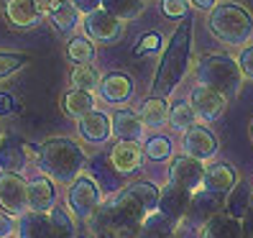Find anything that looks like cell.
I'll return each instance as SVG.
<instances>
[{
    "instance_id": "cell-43",
    "label": "cell",
    "mask_w": 253,
    "mask_h": 238,
    "mask_svg": "<svg viewBox=\"0 0 253 238\" xmlns=\"http://www.w3.org/2000/svg\"><path fill=\"white\" fill-rule=\"evenodd\" d=\"M192 5H195L197 10H212L217 5V0H189Z\"/></svg>"
},
{
    "instance_id": "cell-30",
    "label": "cell",
    "mask_w": 253,
    "mask_h": 238,
    "mask_svg": "<svg viewBox=\"0 0 253 238\" xmlns=\"http://www.w3.org/2000/svg\"><path fill=\"white\" fill-rule=\"evenodd\" d=\"M146 3L143 0H102V10H108L118 21H136L143 13Z\"/></svg>"
},
{
    "instance_id": "cell-4",
    "label": "cell",
    "mask_w": 253,
    "mask_h": 238,
    "mask_svg": "<svg viewBox=\"0 0 253 238\" xmlns=\"http://www.w3.org/2000/svg\"><path fill=\"white\" fill-rule=\"evenodd\" d=\"M195 77H197V85L210 87V90L225 95V97H235L243 87V72L238 67V59L228 54L200 56V62L195 67Z\"/></svg>"
},
{
    "instance_id": "cell-12",
    "label": "cell",
    "mask_w": 253,
    "mask_h": 238,
    "mask_svg": "<svg viewBox=\"0 0 253 238\" xmlns=\"http://www.w3.org/2000/svg\"><path fill=\"white\" fill-rule=\"evenodd\" d=\"M133 90H136V85H133V77L126 72H110L105 77L100 80V87L97 93L100 97L110 102V105H126V102L133 97Z\"/></svg>"
},
{
    "instance_id": "cell-28",
    "label": "cell",
    "mask_w": 253,
    "mask_h": 238,
    "mask_svg": "<svg viewBox=\"0 0 253 238\" xmlns=\"http://www.w3.org/2000/svg\"><path fill=\"white\" fill-rule=\"evenodd\" d=\"M102 74L95 64H74L72 74H69V82H72V90H84V93H92L100 87Z\"/></svg>"
},
{
    "instance_id": "cell-9",
    "label": "cell",
    "mask_w": 253,
    "mask_h": 238,
    "mask_svg": "<svg viewBox=\"0 0 253 238\" xmlns=\"http://www.w3.org/2000/svg\"><path fill=\"white\" fill-rule=\"evenodd\" d=\"M84 36L97 44H115L123 39V21H118L108 10L100 8L84 16Z\"/></svg>"
},
{
    "instance_id": "cell-31",
    "label": "cell",
    "mask_w": 253,
    "mask_h": 238,
    "mask_svg": "<svg viewBox=\"0 0 253 238\" xmlns=\"http://www.w3.org/2000/svg\"><path fill=\"white\" fill-rule=\"evenodd\" d=\"M67 59L72 64H92L95 41H90L87 36H72L67 44Z\"/></svg>"
},
{
    "instance_id": "cell-7",
    "label": "cell",
    "mask_w": 253,
    "mask_h": 238,
    "mask_svg": "<svg viewBox=\"0 0 253 238\" xmlns=\"http://www.w3.org/2000/svg\"><path fill=\"white\" fill-rule=\"evenodd\" d=\"M187 102L192 105V110H195L197 121H202V123L220 121L222 113H225V108H228V97L215 93V90H210V87H205V85H195V87H192Z\"/></svg>"
},
{
    "instance_id": "cell-8",
    "label": "cell",
    "mask_w": 253,
    "mask_h": 238,
    "mask_svg": "<svg viewBox=\"0 0 253 238\" xmlns=\"http://www.w3.org/2000/svg\"><path fill=\"white\" fill-rule=\"evenodd\" d=\"M217 148H220L217 136L205 123L192 126L189 131H184V136H182V151L187 156H192V159L202 161V164L217 154Z\"/></svg>"
},
{
    "instance_id": "cell-10",
    "label": "cell",
    "mask_w": 253,
    "mask_h": 238,
    "mask_svg": "<svg viewBox=\"0 0 253 238\" xmlns=\"http://www.w3.org/2000/svg\"><path fill=\"white\" fill-rule=\"evenodd\" d=\"M202 180H205V164L197 159H192L187 154L176 156L169 167V182L182 187L187 192H197L202 187Z\"/></svg>"
},
{
    "instance_id": "cell-25",
    "label": "cell",
    "mask_w": 253,
    "mask_h": 238,
    "mask_svg": "<svg viewBox=\"0 0 253 238\" xmlns=\"http://www.w3.org/2000/svg\"><path fill=\"white\" fill-rule=\"evenodd\" d=\"M18 238H51V223L46 213H26L18 223Z\"/></svg>"
},
{
    "instance_id": "cell-19",
    "label": "cell",
    "mask_w": 253,
    "mask_h": 238,
    "mask_svg": "<svg viewBox=\"0 0 253 238\" xmlns=\"http://www.w3.org/2000/svg\"><path fill=\"white\" fill-rule=\"evenodd\" d=\"M222 207H225V200H222V195H215V192H207V190H197L192 192V202H189V213L187 218L192 220H210L212 215H217Z\"/></svg>"
},
{
    "instance_id": "cell-6",
    "label": "cell",
    "mask_w": 253,
    "mask_h": 238,
    "mask_svg": "<svg viewBox=\"0 0 253 238\" xmlns=\"http://www.w3.org/2000/svg\"><path fill=\"white\" fill-rule=\"evenodd\" d=\"M0 210H5L10 218H23L26 213H31L26 180L16 172L0 174Z\"/></svg>"
},
{
    "instance_id": "cell-11",
    "label": "cell",
    "mask_w": 253,
    "mask_h": 238,
    "mask_svg": "<svg viewBox=\"0 0 253 238\" xmlns=\"http://www.w3.org/2000/svg\"><path fill=\"white\" fill-rule=\"evenodd\" d=\"M189 202H192V192L182 190V187H176V185H164L161 192H159V205H156V210L164 215V218H169L174 223H179L182 218H187L189 213Z\"/></svg>"
},
{
    "instance_id": "cell-34",
    "label": "cell",
    "mask_w": 253,
    "mask_h": 238,
    "mask_svg": "<svg viewBox=\"0 0 253 238\" xmlns=\"http://www.w3.org/2000/svg\"><path fill=\"white\" fill-rule=\"evenodd\" d=\"M28 62H31V56L28 54H13V51H0V80H8L13 77L16 72H21Z\"/></svg>"
},
{
    "instance_id": "cell-24",
    "label": "cell",
    "mask_w": 253,
    "mask_h": 238,
    "mask_svg": "<svg viewBox=\"0 0 253 238\" xmlns=\"http://www.w3.org/2000/svg\"><path fill=\"white\" fill-rule=\"evenodd\" d=\"M141 121L146 128H161L164 123H169V102L164 100V97H148L141 102Z\"/></svg>"
},
{
    "instance_id": "cell-39",
    "label": "cell",
    "mask_w": 253,
    "mask_h": 238,
    "mask_svg": "<svg viewBox=\"0 0 253 238\" xmlns=\"http://www.w3.org/2000/svg\"><path fill=\"white\" fill-rule=\"evenodd\" d=\"M69 3L80 10V16H90V13L102 8V0H69Z\"/></svg>"
},
{
    "instance_id": "cell-41",
    "label": "cell",
    "mask_w": 253,
    "mask_h": 238,
    "mask_svg": "<svg viewBox=\"0 0 253 238\" xmlns=\"http://www.w3.org/2000/svg\"><path fill=\"white\" fill-rule=\"evenodd\" d=\"M241 236L243 238H253V205H251V210L241 218Z\"/></svg>"
},
{
    "instance_id": "cell-32",
    "label": "cell",
    "mask_w": 253,
    "mask_h": 238,
    "mask_svg": "<svg viewBox=\"0 0 253 238\" xmlns=\"http://www.w3.org/2000/svg\"><path fill=\"white\" fill-rule=\"evenodd\" d=\"M169 126L176 128V131H189L192 126H197V115L192 110L189 102H174L169 108Z\"/></svg>"
},
{
    "instance_id": "cell-40",
    "label": "cell",
    "mask_w": 253,
    "mask_h": 238,
    "mask_svg": "<svg viewBox=\"0 0 253 238\" xmlns=\"http://www.w3.org/2000/svg\"><path fill=\"white\" fill-rule=\"evenodd\" d=\"M13 231H16V223H13V218H10L5 210H0V238H8Z\"/></svg>"
},
{
    "instance_id": "cell-22",
    "label": "cell",
    "mask_w": 253,
    "mask_h": 238,
    "mask_svg": "<svg viewBox=\"0 0 253 238\" xmlns=\"http://www.w3.org/2000/svg\"><path fill=\"white\" fill-rule=\"evenodd\" d=\"M251 205H253V192H251V185L246 180H238L235 187L228 192V197H225V213L235 220H241L248 210H251Z\"/></svg>"
},
{
    "instance_id": "cell-26",
    "label": "cell",
    "mask_w": 253,
    "mask_h": 238,
    "mask_svg": "<svg viewBox=\"0 0 253 238\" xmlns=\"http://www.w3.org/2000/svg\"><path fill=\"white\" fill-rule=\"evenodd\" d=\"M49 21H51V26L56 28L62 36H67V34H72L74 28L80 26V10L74 8L69 0H62L51 13H49Z\"/></svg>"
},
{
    "instance_id": "cell-35",
    "label": "cell",
    "mask_w": 253,
    "mask_h": 238,
    "mask_svg": "<svg viewBox=\"0 0 253 238\" xmlns=\"http://www.w3.org/2000/svg\"><path fill=\"white\" fill-rule=\"evenodd\" d=\"M143 154L151 161H167L171 159V141L167 136H151L143 146Z\"/></svg>"
},
{
    "instance_id": "cell-15",
    "label": "cell",
    "mask_w": 253,
    "mask_h": 238,
    "mask_svg": "<svg viewBox=\"0 0 253 238\" xmlns=\"http://www.w3.org/2000/svg\"><path fill=\"white\" fill-rule=\"evenodd\" d=\"M110 126H113V136L118 141H141L143 139V121L138 110L121 108L110 115Z\"/></svg>"
},
{
    "instance_id": "cell-27",
    "label": "cell",
    "mask_w": 253,
    "mask_h": 238,
    "mask_svg": "<svg viewBox=\"0 0 253 238\" xmlns=\"http://www.w3.org/2000/svg\"><path fill=\"white\" fill-rule=\"evenodd\" d=\"M174 231H176V223L169 220V218H164L159 210H154V213H148L143 218L138 238H171Z\"/></svg>"
},
{
    "instance_id": "cell-1",
    "label": "cell",
    "mask_w": 253,
    "mask_h": 238,
    "mask_svg": "<svg viewBox=\"0 0 253 238\" xmlns=\"http://www.w3.org/2000/svg\"><path fill=\"white\" fill-rule=\"evenodd\" d=\"M192 31H195V21H192V16H187L169 36L167 47L161 51L159 67L154 72V82H151L154 97L167 100L184 82L189 72V62H192Z\"/></svg>"
},
{
    "instance_id": "cell-44",
    "label": "cell",
    "mask_w": 253,
    "mask_h": 238,
    "mask_svg": "<svg viewBox=\"0 0 253 238\" xmlns=\"http://www.w3.org/2000/svg\"><path fill=\"white\" fill-rule=\"evenodd\" d=\"M10 108H13V100H10V95H0V115H8L10 113Z\"/></svg>"
},
{
    "instance_id": "cell-5",
    "label": "cell",
    "mask_w": 253,
    "mask_h": 238,
    "mask_svg": "<svg viewBox=\"0 0 253 238\" xmlns=\"http://www.w3.org/2000/svg\"><path fill=\"white\" fill-rule=\"evenodd\" d=\"M100 205H102V192H100V187L92 177H77V180L69 185L67 207L72 210L74 218L87 223L100 210Z\"/></svg>"
},
{
    "instance_id": "cell-16",
    "label": "cell",
    "mask_w": 253,
    "mask_h": 238,
    "mask_svg": "<svg viewBox=\"0 0 253 238\" xmlns=\"http://www.w3.org/2000/svg\"><path fill=\"white\" fill-rule=\"evenodd\" d=\"M28 190V207L34 213H51L56 207V192L49 177H34L26 182Z\"/></svg>"
},
{
    "instance_id": "cell-21",
    "label": "cell",
    "mask_w": 253,
    "mask_h": 238,
    "mask_svg": "<svg viewBox=\"0 0 253 238\" xmlns=\"http://www.w3.org/2000/svg\"><path fill=\"white\" fill-rule=\"evenodd\" d=\"M200 238H243L241 236V220L230 218L228 213H217L210 220L202 223Z\"/></svg>"
},
{
    "instance_id": "cell-38",
    "label": "cell",
    "mask_w": 253,
    "mask_h": 238,
    "mask_svg": "<svg viewBox=\"0 0 253 238\" xmlns=\"http://www.w3.org/2000/svg\"><path fill=\"white\" fill-rule=\"evenodd\" d=\"M238 67L243 72V80H253V44L243 47V51L238 54Z\"/></svg>"
},
{
    "instance_id": "cell-3",
    "label": "cell",
    "mask_w": 253,
    "mask_h": 238,
    "mask_svg": "<svg viewBox=\"0 0 253 238\" xmlns=\"http://www.w3.org/2000/svg\"><path fill=\"white\" fill-rule=\"evenodd\" d=\"M210 34L228 47H248L253 39V13L241 3H217L207 16Z\"/></svg>"
},
{
    "instance_id": "cell-46",
    "label": "cell",
    "mask_w": 253,
    "mask_h": 238,
    "mask_svg": "<svg viewBox=\"0 0 253 238\" xmlns=\"http://www.w3.org/2000/svg\"><path fill=\"white\" fill-rule=\"evenodd\" d=\"M251 139H253V126H251Z\"/></svg>"
},
{
    "instance_id": "cell-23",
    "label": "cell",
    "mask_w": 253,
    "mask_h": 238,
    "mask_svg": "<svg viewBox=\"0 0 253 238\" xmlns=\"http://www.w3.org/2000/svg\"><path fill=\"white\" fill-rule=\"evenodd\" d=\"M97 105V100L92 93H84V90H69L64 97H62V108L69 118H74V121H80V118H84L87 113H92Z\"/></svg>"
},
{
    "instance_id": "cell-42",
    "label": "cell",
    "mask_w": 253,
    "mask_h": 238,
    "mask_svg": "<svg viewBox=\"0 0 253 238\" xmlns=\"http://www.w3.org/2000/svg\"><path fill=\"white\" fill-rule=\"evenodd\" d=\"M62 3V0H36V8H39V13L41 16H49V13Z\"/></svg>"
},
{
    "instance_id": "cell-20",
    "label": "cell",
    "mask_w": 253,
    "mask_h": 238,
    "mask_svg": "<svg viewBox=\"0 0 253 238\" xmlns=\"http://www.w3.org/2000/svg\"><path fill=\"white\" fill-rule=\"evenodd\" d=\"M26 143L16 136H3V143H0V169L3 172H16L21 174L26 161H28V154H26Z\"/></svg>"
},
{
    "instance_id": "cell-45",
    "label": "cell",
    "mask_w": 253,
    "mask_h": 238,
    "mask_svg": "<svg viewBox=\"0 0 253 238\" xmlns=\"http://www.w3.org/2000/svg\"><path fill=\"white\" fill-rule=\"evenodd\" d=\"M3 136H5V133H3V128H0V143H3Z\"/></svg>"
},
{
    "instance_id": "cell-29",
    "label": "cell",
    "mask_w": 253,
    "mask_h": 238,
    "mask_svg": "<svg viewBox=\"0 0 253 238\" xmlns=\"http://www.w3.org/2000/svg\"><path fill=\"white\" fill-rule=\"evenodd\" d=\"M123 192L136 200L146 213H154L156 205H159V192H161V190H159L154 182H133V185H128Z\"/></svg>"
},
{
    "instance_id": "cell-14",
    "label": "cell",
    "mask_w": 253,
    "mask_h": 238,
    "mask_svg": "<svg viewBox=\"0 0 253 238\" xmlns=\"http://www.w3.org/2000/svg\"><path fill=\"white\" fill-rule=\"evenodd\" d=\"M110 164L118 174H133L143 164V146L141 141H118L110 151Z\"/></svg>"
},
{
    "instance_id": "cell-18",
    "label": "cell",
    "mask_w": 253,
    "mask_h": 238,
    "mask_svg": "<svg viewBox=\"0 0 253 238\" xmlns=\"http://www.w3.org/2000/svg\"><path fill=\"white\" fill-rule=\"evenodd\" d=\"M238 182V172L225 164V161H217V164L205 169V180H202V190L215 192V195H228Z\"/></svg>"
},
{
    "instance_id": "cell-13",
    "label": "cell",
    "mask_w": 253,
    "mask_h": 238,
    "mask_svg": "<svg viewBox=\"0 0 253 238\" xmlns=\"http://www.w3.org/2000/svg\"><path fill=\"white\" fill-rule=\"evenodd\" d=\"M77 133H80L87 143H92V146L105 143V141L113 136L110 115L95 108L92 113H87L84 118H80V121H77Z\"/></svg>"
},
{
    "instance_id": "cell-33",
    "label": "cell",
    "mask_w": 253,
    "mask_h": 238,
    "mask_svg": "<svg viewBox=\"0 0 253 238\" xmlns=\"http://www.w3.org/2000/svg\"><path fill=\"white\" fill-rule=\"evenodd\" d=\"M49 223H51V238H74V220L64 207H54L49 213Z\"/></svg>"
},
{
    "instance_id": "cell-2",
    "label": "cell",
    "mask_w": 253,
    "mask_h": 238,
    "mask_svg": "<svg viewBox=\"0 0 253 238\" xmlns=\"http://www.w3.org/2000/svg\"><path fill=\"white\" fill-rule=\"evenodd\" d=\"M36 164L43 174L54 177L56 182L72 185L82 174V169L87 164V156L77 141L64 139V136H54L39 146Z\"/></svg>"
},
{
    "instance_id": "cell-36",
    "label": "cell",
    "mask_w": 253,
    "mask_h": 238,
    "mask_svg": "<svg viewBox=\"0 0 253 238\" xmlns=\"http://www.w3.org/2000/svg\"><path fill=\"white\" fill-rule=\"evenodd\" d=\"M189 8H192L189 0H159L161 16L171 21H184L189 16Z\"/></svg>"
},
{
    "instance_id": "cell-17",
    "label": "cell",
    "mask_w": 253,
    "mask_h": 238,
    "mask_svg": "<svg viewBox=\"0 0 253 238\" xmlns=\"http://www.w3.org/2000/svg\"><path fill=\"white\" fill-rule=\"evenodd\" d=\"M5 18L13 28L18 31H28L36 28L41 21V13L36 8V0H8L5 3Z\"/></svg>"
},
{
    "instance_id": "cell-37",
    "label": "cell",
    "mask_w": 253,
    "mask_h": 238,
    "mask_svg": "<svg viewBox=\"0 0 253 238\" xmlns=\"http://www.w3.org/2000/svg\"><path fill=\"white\" fill-rule=\"evenodd\" d=\"M161 47V36L159 34H146L138 44H136V54L138 56H146V54H156Z\"/></svg>"
},
{
    "instance_id": "cell-47",
    "label": "cell",
    "mask_w": 253,
    "mask_h": 238,
    "mask_svg": "<svg viewBox=\"0 0 253 238\" xmlns=\"http://www.w3.org/2000/svg\"><path fill=\"white\" fill-rule=\"evenodd\" d=\"M143 3H148V0H143Z\"/></svg>"
}]
</instances>
